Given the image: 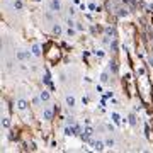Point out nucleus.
<instances>
[{
  "mask_svg": "<svg viewBox=\"0 0 153 153\" xmlns=\"http://www.w3.org/2000/svg\"><path fill=\"white\" fill-rule=\"evenodd\" d=\"M49 7H51V10H53V12H60L61 10L60 0H51V2H49Z\"/></svg>",
  "mask_w": 153,
  "mask_h": 153,
  "instance_id": "1",
  "label": "nucleus"
},
{
  "mask_svg": "<svg viewBox=\"0 0 153 153\" xmlns=\"http://www.w3.org/2000/svg\"><path fill=\"white\" fill-rule=\"evenodd\" d=\"M92 148L95 150V152H102L105 148V143H102V141H92Z\"/></svg>",
  "mask_w": 153,
  "mask_h": 153,
  "instance_id": "2",
  "label": "nucleus"
},
{
  "mask_svg": "<svg viewBox=\"0 0 153 153\" xmlns=\"http://www.w3.org/2000/svg\"><path fill=\"white\" fill-rule=\"evenodd\" d=\"M65 134H66V136H73V134H76V129H75V126H70V124H66V128H65Z\"/></svg>",
  "mask_w": 153,
  "mask_h": 153,
  "instance_id": "3",
  "label": "nucleus"
},
{
  "mask_svg": "<svg viewBox=\"0 0 153 153\" xmlns=\"http://www.w3.org/2000/svg\"><path fill=\"white\" fill-rule=\"evenodd\" d=\"M26 107H27V100H26V99H19V100H17V109L26 111Z\"/></svg>",
  "mask_w": 153,
  "mask_h": 153,
  "instance_id": "4",
  "label": "nucleus"
},
{
  "mask_svg": "<svg viewBox=\"0 0 153 153\" xmlns=\"http://www.w3.org/2000/svg\"><path fill=\"white\" fill-rule=\"evenodd\" d=\"M39 97H41V100L43 102H49V99H51V95H49L48 90H43V92L39 94Z\"/></svg>",
  "mask_w": 153,
  "mask_h": 153,
  "instance_id": "5",
  "label": "nucleus"
},
{
  "mask_svg": "<svg viewBox=\"0 0 153 153\" xmlns=\"http://www.w3.org/2000/svg\"><path fill=\"white\" fill-rule=\"evenodd\" d=\"M31 53H33L34 56H39L41 55V46H39V44H34L33 48H31Z\"/></svg>",
  "mask_w": 153,
  "mask_h": 153,
  "instance_id": "6",
  "label": "nucleus"
},
{
  "mask_svg": "<svg viewBox=\"0 0 153 153\" xmlns=\"http://www.w3.org/2000/svg\"><path fill=\"white\" fill-rule=\"evenodd\" d=\"M43 116H44V119H46V121H51V119H53V111H51V109H44Z\"/></svg>",
  "mask_w": 153,
  "mask_h": 153,
  "instance_id": "7",
  "label": "nucleus"
},
{
  "mask_svg": "<svg viewBox=\"0 0 153 153\" xmlns=\"http://www.w3.org/2000/svg\"><path fill=\"white\" fill-rule=\"evenodd\" d=\"M31 55H33V53H29V51H24V53L19 51V53H17V58H19V60H26V58H29Z\"/></svg>",
  "mask_w": 153,
  "mask_h": 153,
  "instance_id": "8",
  "label": "nucleus"
},
{
  "mask_svg": "<svg viewBox=\"0 0 153 153\" xmlns=\"http://www.w3.org/2000/svg\"><path fill=\"white\" fill-rule=\"evenodd\" d=\"M66 105L68 107H75V97L73 95H66Z\"/></svg>",
  "mask_w": 153,
  "mask_h": 153,
  "instance_id": "9",
  "label": "nucleus"
},
{
  "mask_svg": "<svg viewBox=\"0 0 153 153\" xmlns=\"http://www.w3.org/2000/svg\"><path fill=\"white\" fill-rule=\"evenodd\" d=\"M2 126H4V128H5V129H9V128H10V117H4V119H2Z\"/></svg>",
  "mask_w": 153,
  "mask_h": 153,
  "instance_id": "10",
  "label": "nucleus"
},
{
  "mask_svg": "<svg viewBox=\"0 0 153 153\" xmlns=\"http://www.w3.org/2000/svg\"><path fill=\"white\" fill-rule=\"evenodd\" d=\"M22 7H24L22 0H16V2H14V9H16V10H22Z\"/></svg>",
  "mask_w": 153,
  "mask_h": 153,
  "instance_id": "11",
  "label": "nucleus"
},
{
  "mask_svg": "<svg viewBox=\"0 0 153 153\" xmlns=\"http://www.w3.org/2000/svg\"><path fill=\"white\" fill-rule=\"evenodd\" d=\"M53 33H55L56 36H60L61 34V26L60 24H55V26H53Z\"/></svg>",
  "mask_w": 153,
  "mask_h": 153,
  "instance_id": "12",
  "label": "nucleus"
},
{
  "mask_svg": "<svg viewBox=\"0 0 153 153\" xmlns=\"http://www.w3.org/2000/svg\"><path fill=\"white\" fill-rule=\"evenodd\" d=\"M114 140H112V138H107V140H105V146L107 148H114Z\"/></svg>",
  "mask_w": 153,
  "mask_h": 153,
  "instance_id": "13",
  "label": "nucleus"
},
{
  "mask_svg": "<svg viewBox=\"0 0 153 153\" xmlns=\"http://www.w3.org/2000/svg\"><path fill=\"white\" fill-rule=\"evenodd\" d=\"M100 80H102L104 83H107V82H109V73H107V71H104V73L100 75Z\"/></svg>",
  "mask_w": 153,
  "mask_h": 153,
  "instance_id": "14",
  "label": "nucleus"
},
{
  "mask_svg": "<svg viewBox=\"0 0 153 153\" xmlns=\"http://www.w3.org/2000/svg\"><path fill=\"white\" fill-rule=\"evenodd\" d=\"M128 119H129V124H131V126H136V116H134V114H129Z\"/></svg>",
  "mask_w": 153,
  "mask_h": 153,
  "instance_id": "15",
  "label": "nucleus"
},
{
  "mask_svg": "<svg viewBox=\"0 0 153 153\" xmlns=\"http://www.w3.org/2000/svg\"><path fill=\"white\" fill-rule=\"evenodd\" d=\"M111 117H112V121H114L116 124H119V123H121V117H119V114H116V112H114V114L111 116Z\"/></svg>",
  "mask_w": 153,
  "mask_h": 153,
  "instance_id": "16",
  "label": "nucleus"
},
{
  "mask_svg": "<svg viewBox=\"0 0 153 153\" xmlns=\"http://www.w3.org/2000/svg\"><path fill=\"white\" fill-rule=\"evenodd\" d=\"M119 16L121 17H126V16H128V10H126V9H119Z\"/></svg>",
  "mask_w": 153,
  "mask_h": 153,
  "instance_id": "17",
  "label": "nucleus"
},
{
  "mask_svg": "<svg viewBox=\"0 0 153 153\" xmlns=\"http://www.w3.org/2000/svg\"><path fill=\"white\" fill-rule=\"evenodd\" d=\"M66 124H70V126H75V121H73V117H68V119H66Z\"/></svg>",
  "mask_w": 153,
  "mask_h": 153,
  "instance_id": "18",
  "label": "nucleus"
},
{
  "mask_svg": "<svg viewBox=\"0 0 153 153\" xmlns=\"http://www.w3.org/2000/svg\"><path fill=\"white\" fill-rule=\"evenodd\" d=\"M33 102H34L36 105H38L39 102H43V100H41V97H34V99H33Z\"/></svg>",
  "mask_w": 153,
  "mask_h": 153,
  "instance_id": "19",
  "label": "nucleus"
},
{
  "mask_svg": "<svg viewBox=\"0 0 153 153\" xmlns=\"http://www.w3.org/2000/svg\"><path fill=\"white\" fill-rule=\"evenodd\" d=\"M66 24H68V27H73V26H75V22L71 21V19H68V21H66Z\"/></svg>",
  "mask_w": 153,
  "mask_h": 153,
  "instance_id": "20",
  "label": "nucleus"
},
{
  "mask_svg": "<svg viewBox=\"0 0 153 153\" xmlns=\"http://www.w3.org/2000/svg\"><path fill=\"white\" fill-rule=\"evenodd\" d=\"M75 34V31H73V27H68V36H73Z\"/></svg>",
  "mask_w": 153,
  "mask_h": 153,
  "instance_id": "21",
  "label": "nucleus"
},
{
  "mask_svg": "<svg viewBox=\"0 0 153 153\" xmlns=\"http://www.w3.org/2000/svg\"><path fill=\"white\" fill-rule=\"evenodd\" d=\"M150 65H152V66H153V58H150Z\"/></svg>",
  "mask_w": 153,
  "mask_h": 153,
  "instance_id": "22",
  "label": "nucleus"
}]
</instances>
